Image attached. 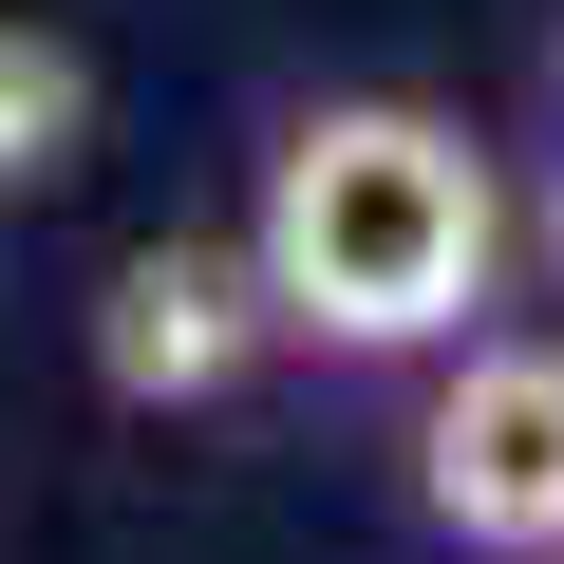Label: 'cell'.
<instances>
[{
  "instance_id": "cell-6",
  "label": "cell",
  "mask_w": 564,
  "mask_h": 564,
  "mask_svg": "<svg viewBox=\"0 0 564 564\" xmlns=\"http://www.w3.org/2000/svg\"><path fill=\"white\" fill-rule=\"evenodd\" d=\"M545 95H564V39H545Z\"/></svg>"
},
{
  "instance_id": "cell-4",
  "label": "cell",
  "mask_w": 564,
  "mask_h": 564,
  "mask_svg": "<svg viewBox=\"0 0 564 564\" xmlns=\"http://www.w3.org/2000/svg\"><path fill=\"white\" fill-rule=\"evenodd\" d=\"M95 170V57L57 20H0V207H39Z\"/></svg>"
},
{
  "instance_id": "cell-2",
  "label": "cell",
  "mask_w": 564,
  "mask_h": 564,
  "mask_svg": "<svg viewBox=\"0 0 564 564\" xmlns=\"http://www.w3.org/2000/svg\"><path fill=\"white\" fill-rule=\"evenodd\" d=\"M395 489L470 564H564V339H433L395 414Z\"/></svg>"
},
{
  "instance_id": "cell-5",
  "label": "cell",
  "mask_w": 564,
  "mask_h": 564,
  "mask_svg": "<svg viewBox=\"0 0 564 564\" xmlns=\"http://www.w3.org/2000/svg\"><path fill=\"white\" fill-rule=\"evenodd\" d=\"M545 282H564V170H545Z\"/></svg>"
},
{
  "instance_id": "cell-3",
  "label": "cell",
  "mask_w": 564,
  "mask_h": 564,
  "mask_svg": "<svg viewBox=\"0 0 564 564\" xmlns=\"http://www.w3.org/2000/svg\"><path fill=\"white\" fill-rule=\"evenodd\" d=\"M263 358H282V321H263L245 226H151V245H113V282H95V395H113V414H226Z\"/></svg>"
},
{
  "instance_id": "cell-1",
  "label": "cell",
  "mask_w": 564,
  "mask_h": 564,
  "mask_svg": "<svg viewBox=\"0 0 564 564\" xmlns=\"http://www.w3.org/2000/svg\"><path fill=\"white\" fill-rule=\"evenodd\" d=\"M245 263H263L282 358L414 377L433 339H470V321L508 302V170H489L470 113H433V95H302V113L263 132Z\"/></svg>"
}]
</instances>
